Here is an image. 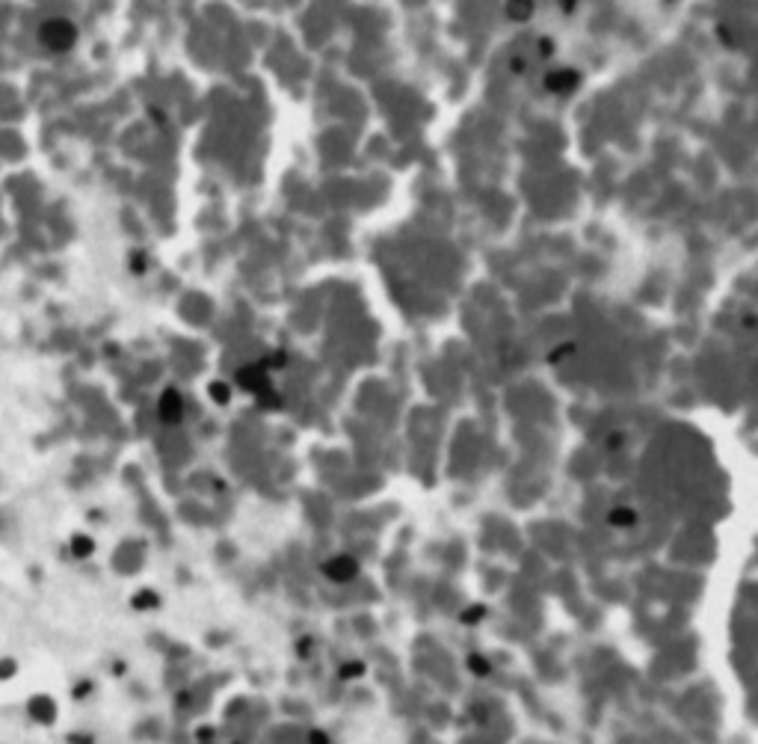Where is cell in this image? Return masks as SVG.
I'll use <instances>...</instances> for the list:
<instances>
[{"instance_id": "7a4b0ae2", "label": "cell", "mask_w": 758, "mask_h": 744, "mask_svg": "<svg viewBox=\"0 0 758 744\" xmlns=\"http://www.w3.org/2000/svg\"><path fill=\"white\" fill-rule=\"evenodd\" d=\"M18 665H15L12 658H0V679H6V676H15Z\"/></svg>"}, {"instance_id": "6da1fadb", "label": "cell", "mask_w": 758, "mask_h": 744, "mask_svg": "<svg viewBox=\"0 0 758 744\" xmlns=\"http://www.w3.org/2000/svg\"><path fill=\"white\" fill-rule=\"evenodd\" d=\"M27 712L36 723L48 726V723H54V718H57V706H54L50 697H33L30 706H27Z\"/></svg>"}]
</instances>
